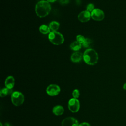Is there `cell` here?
I'll use <instances>...</instances> for the list:
<instances>
[{
  "mask_svg": "<svg viewBox=\"0 0 126 126\" xmlns=\"http://www.w3.org/2000/svg\"><path fill=\"white\" fill-rule=\"evenodd\" d=\"M51 6L50 3L46 0H40L35 5V12L40 18L47 16L50 12Z\"/></svg>",
  "mask_w": 126,
  "mask_h": 126,
  "instance_id": "cell-1",
  "label": "cell"
},
{
  "mask_svg": "<svg viewBox=\"0 0 126 126\" xmlns=\"http://www.w3.org/2000/svg\"><path fill=\"white\" fill-rule=\"evenodd\" d=\"M83 60L89 65L95 64L98 60V55L97 52L93 49H88L83 54Z\"/></svg>",
  "mask_w": 126,
  "mask_h": 126,
  "instance_id": "cell-2",
  "label": "cell"
},
{
  "mask_svg": "<svg viewBox=\"0 0 126 126\" xmlns=\"http://www.w3.org/2000/svg\"><path fill=\"white\" fill-rule=\"evenodd\" d=\"M49 41L55 45H60L64 42V37L63 35L57 31H52L48 35Z\"/></svg>",
  "mask_w": 126,
  "mask_h": 126,
  "instance_id": "cell-3",
  "label": "cell"
},
{
  "mask_svg": "<svg viewBox=\"0 0 126 126\" xmlns=\"http://www.w3.org/2000/svg\"><path fill=\"white\" fill-rule=\"evenodd\" d=\"M11 99L12 103L16 106L22 105L24 101V96L23 94L18 91L13 92L11 95Z\"/></svg>",
  "mask_w": 126,
  "mask_h": 126,
  "instance_id": "cell-4",
  "label": "cell"
},
{
  "mask_svg": "<svg viewBox=\"0 0 126 126\" xmlns=\"http://www.w3.org/2000/svg\"><path fill=\"white\" fill-rule=\"evenodd\" d=\"M68 107L69 110L73 113L78 112L80 109L79 101L77 98H71L68 101Z\"/></svg>",
  "mask_w": 126,
  "mask_h": 126,
  "instance_id": "cell-5",
  "label": "cell"
},
{
  "mask_svg": "<svg viewBox=\"0 0 126 126\" xmlns=\"http://www.w3.org/2000/svg\"><path fill=\"white\" fill-rule=\"evenodd\" d=\"M91 18L96 21H102L104 18V12L99 8H94L91 13Z\"/></svg>",
  "mask_w": 126,
  "mask_h": 126,
  "instance_id": "cell-6",
  "label": "cell"
},
{
  "mask_svg": "<svg viewBox=\"0 0 126 126\" xmlns=\"http://www.w3.org/2000/svg\"><path fill=\"white\" fill-rule=\"evenodd\" d=\"M60 87L56 84L50 85L46 90V93L50 96H56L60 93Z\"/></svg>",
  "mask_w": 126,
  "mask_h": 126,
  "instance_id": "cell-7",
  "label": "cell"
},
{
  "mask_svg": "<svg viewBox=\"0 0 126 126\" xmlns=\"http://www.w3.org/2000/svg\"><path fill=\"white\" fill-rule=\"evenodd\" d=\"M78 121L73 117L64 119L62 122V126H79Z\"/></svg>",
  "mask_w": 126,
  "mask_h": 126,
  "instance_id": "cell-8",
  "label": "cell"
},
{
  "mask_svg": "<svg viewBox=\"0 0 126 126\" xmlns=\"http://www.w3.org/2000/svg\"><path fill=\"white\" fill-rule=\"evenodd\" d=\"M91 17V13L87 10L81 12L78 15V19L82 23L88 22Z\"/></svg>",
  "mask_w": 126,
  "mask_h": 126,
  "instance_id": "cell-9",
  "label": "cell"
},
{
  "mask_svg": "<svg viewBox=\"0 0 126 126\" xmlns=\"http://www.w3.org/2000/svg\"><path fill=\"white\" fill-rule=\"evenodd\" d=\"M83 58V55L81 52H75L71 55L70 57L71 61L73 63L80 62Z\"/></svg>",
  "mask_w": 126,
  "mask_h": 126,
  "instance_id": "cell-10",
  "label": "cell"
},
{
  "mask_svg": "<svg viewBox=\"0 0 126 126\" xmlns=\"http://www.w3.org/2000/svg\"><path fill=\"white\" fill-rule=\"evenodd\" d=\"M15 84V80L12 76H8L5 79V86L6 88L12 89Z\"/></svg>",
  "mask_w": 126,
  "mask_h": 126,
  "instance_id": "cell-11",
  "label": "cell"
},
{
  "mask_svg": "<svg viewBox=\"0 0 126 126\" xmlns=\"http://www.w3.org/2000/svg\"><path fill=\"white\" fill-rule=\"evenodd\" d=\"M64 112V108L61 105H56L53 108V113L56 116L62 115Z\"/></svg>",
  "mask_w": 126,
  "mask_h": 126,
  "instance_id": "cell-12",
  "label": "cell"
},
{
  "mask_svg": "<svg viewBox=\"0 0 126 126\" xmlns=\"http://www.w3.org/2000/svg\"><path fill=\"white\" fill-rule=\"evenodd\" d=\"M13 93L12 89H8L7 88H3L0 90V96L1 97H4L7 95H11Z\"/></svg>",
  "mask_w": 126,
  "mask_h": 126,
  "instance_id": "cell-13",
  "label": "cell"
},
{
  "mask_svg": "<svg viewBox=\"0 0 126 126\" xmlns=\"http://www.w3.org/2000/svg\"><path fill=\"white\" fill-rule=\"evenodd\" d=\"M82 44L77 41H73L70 45V49L75 52H78L82 47Z\"/></svg>",
  "mask_w": 126,
  "mask_h": 126,
  "instance_id": "cell-14",
  "label": "cell"
},
{
  "mask_svg": "<svg viewBox=\"0 0 126 126\" xmlns=\"http://www.w3.org/2000/svg\"><path fill=\"white\" fill-rule=\"evenodd\" d=\"M39 30L40 32L43 34H46L48 33H49L50 32V28L49 26H48L46 25H42L39 27Z\"/></svg>",
  "mask_w": 126,
  "mask_h": 126,
  "instance_id": "cell-15",
  "label": "cell"
},
{
  "mask_svg": "<svg viewBox=\"0 0 126 126\" xmlns=\"http://www.w3.org/2000/svg\"><path fill=\"white\" fill-rule=\"evenodd\" d=\"M49 26L52 31H57L60 27V24L57 21H52L50 23Z\"/></svg>",
  "mask_w": 126,
  "mask_h": 126,
  "instance_id": "cell-16",
  "label": "cell"
},
{
  "mask_svg": "<svg viewBox=\"0 0 126 126\" xmlns=\"http://www.w3.org/2000/svg\"><path fill=\"white\" fill-rule=\"evenodd\" d=\"M92 44V41L91 39L87 38L85 39L84 42L82 44V45L84 48H89Z\"/></svg>",
  "mask_w": 126,
  "mask_h": 126,
  "instance_id": "cell-17",
  "label": "cell"
},
{
  "mask_svg": "<svg viewBox=\"0 0 126 126\" xmlns=\"http://www.w3.org/2000/svg\"><path fill=\"white\" fill-rule=\"evenodd\" d=\"M85 39L86 38L84 37V36L82 35H78L76 36V41L81 44L84 42Z\"/></svg>",
  "mask_w": 126,
  "mask_h": 126,
  "instance_id": "cell-18",
  "label": "cell"
},
{
  "mask_svg": "<svg viewBox=\"0 0 126 126\" xmlns=\"http://www.w3.org/2000/svg\"><path fill=\"white\" fill-rule=\"evenodd\" d=\"M94 9V4L93 3H90L87 6V8H86V10L90 12V13H91L93 10Z\"/></svg>",
  "mask_w": 126,
  "mask_h": 126,
  "instance_id": "cell-19",
  "label": "cell"
},
{
  "mask_svg": "<svg viewBox=\"0 0 126 126\" xmlns=\"http://www.w3.org/2000/svg\"><path fill=\"white\" fill-rule=\"evenodd\" d=\"M80 95L79 91L77 89H75L72 92V96L74 98H77Z\"/></svg>",
  "mask_w": 126,
  "mask_h": 126,
  "instance_id": "cell-20",
  "label": "cell"
},
{
  "mask_svg": "<svg viewBox=\"0 0 126 126\" xmlns=\"http://www.w3.org/2000/svg\"><path fill=\"white\" fill-rule=\"evenodd\" d=\"M60 2L62 4H65L69 2V0H60Z\"/></svg>",
  "mask_w": 126,
  "mask_h": 126,
  "instance_id": "cell-21",
  "label": "cell"
},
{
  "mask_svg": "<svg viewBox=\"0 0 126 126\" xmlns=\"http://www.w3.org/2000/svg\"><path fill=\"white\" fill-rule=\"evenodd\" d=\"M79 126H91V125L87 122H84L82 123H81L80 124H79Z\"/></svg>",
  "mask_w": 126,
  "mask_h": 126,
  "instance_id": "cell-22",
  "label": "cell"
},
{
  "mask_svg": "<svg viewBox=\"0 0 126 126\" xmlns=\"http://www.w3.org/2000/svg\"><path fill=\"white\" fill-rule=\"evenodd\" d=\"M46 0L48 1L49 2H54L56 1L57 0Z\"/></svg>",
  "mask_w": 126,
  "mask_h": 126,
  "instance_id": "cell-23",
  "label": "cell"
},
{
  "mask_svg": "<svg viewBox=\"0 0 126 126\" xmlns=\"http://www.w3.org/2000/svg\"><path fill=\"white\" fill-rule=\"evenodd\" d=\"M4 126H12L10 124H9L8 123H6L4 124Z\"/></svg>",
  "mask_w": 126,
  "mask_h": 126,
  "instance_id": "cell-24",
  "label": "cell"
},
{
  "mask_svg": "<svg viewBox=\"0 0 126 126\" xmlns=\"http://www.w3.org/2000/svg\"><path fill=\"white\" fill-rule=\"evenodd\" d=\"M123 89L124 90H126V83H125L124 84V85H123Z\"/></svg>",
  "mask_w": 126,
  "mask_h": 126,
  "instance_id": "cell-25",
  "label": "cell"
},
{
  "mask_svg": "<svg viewBox=\"0 0 126 126\" xmlns=\"http://www.w3.org/2000/svg\"><path fill=\"white\" fill-rule=\"evenodd\" d=\"M0 126H2V123H0Z\"/></svg>",
  "mask_w": 126,
  "mask_h": 126,
  "instance_id": "cell-26",
  "label": "cell"
}]
</instances>
